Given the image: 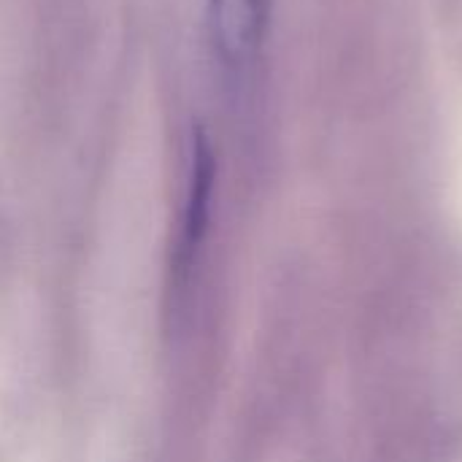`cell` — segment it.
<instances>
[{"instance_id":"6da1fadb","label":"cell","mask_w":462,"mask_h":462,"mask_svg":"<svg viewBox=\"0 0 462 462\" xmlns=\"http://www.w3.org/2000/svg\"><path fill=\"white\" fill-rule=\"evenodd\" d=\"M273 0H208V32L219 60L230 68L249 65L268 32Z\"/></svg>"},{"instance_id":"7a4b0ae2","label":"cell","mask_w":462,"mask_h":462,"mask_svg":"<svg viewBox=\"0 0 462 462\" xmlns=\"http://www.w3.org/2000/svg\"><path fill=\"white\" fill-rule=\"evenodd\" d=\"M214 181H217V157H214L211 138L203 127H195L192 130L187 203H184V217H181V236H179V246H176V257H173L176 273H187L192 268L195 252L206 236Z\"/></svg>"}]
</instances>
